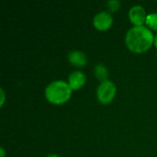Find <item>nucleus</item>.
<instances>
[{"mask_svg": "<svg viewBox=\"0 0 157 157\" xmlns=\"http://www.w3.org/2000/svg\"><path fill=\"white\" fill-rule=\"evenodd\" d=\"M0 152H1V154H0V157H5V155H6V152H5V149H4L3 147H1V148H0Z\"/></svg>", "mask_w": 157, "mask_h": 157, "instance_id": "nucleus-12", "label": "nucleus"}, {"mask_svg": "<svg viewBox=\"0 0 157 157\" xmlns=\"http://www.w3.org/2000/svg\"><path fill=\"white\" fill-rule=\"evenodd\" d=\"M107 6H108V9L110 12H115V11H117V10L120 9V7H121V2L118 1V0H110V1H108Z\"/></svg>", "mask_w": 157, "mask_h": 157, "instance_id": "nucleus-10", "label": "nucleus"}, {"mask_svg": "<svg viewBox=\"0 0 157 157\" xmlns=\"http://www.w3.org/2000/svg\"><path fill=\"white\" fill-rule=\"evenodd\" d=\"M116 92L117 88L115 84L109 80H106L104 82H101L98 86L97 90V97L101 104L107 105L113 100Z\"/></svg>", "mask_w": 157, "mask_h": 157, "instance_id": "nucleus-3", "label": "nucleus"}, {"mask_svg": "<svg viewBox=\"0 0 157 157\" xmlns=\"http://www.w3.org/2000/svg\"><path fill=\"white\" fill-rule=\"evenodd\" d=\"M155 46L156 47L157 49V35L155 36Z\"/></svg>", "mask_w": 157, "mask_h": 157, "instance_id": "nucleus-14", "label": "nucleus"}, {"mask_svg": "<svg viewBox=\"0 0 157 157\" xmlns=\"http://www.w3.org/2000/svg\"><path fill=\"white\" fill-rule=\"evenodd\" d=\"M86 78L84 73L80 71L73 72L68 78V85L72 90H78L82 88L86 84Z\"/></svg>", "mask_w": 157, "mask_h": 157, "instance_id": "nucleus-6", "label": "nucleus"}, {"mask_svg": "<svg viewBox=\"0 0 157 157\" xmlns=\"http://www.w3.org/2000/svg\"><path fill=\"white\" fill-rule=\"evenodd\" d=\"M155 42L153 32L144 26L133 27L130 29L125 37L127 48L135 53L147 52Z\"/></svg>", "mask_w": 157, "mask_h": 157, "instance_id": "nucleus-1", "label": "nucleus"}, {"mask_svg": "<svg viewBox=\"0 0 157 157\" xmlns=\"http://www.w3.org/2000/svg\"><path fill=\"white\" fill-rule=\"evenodd\" d=\"M72 91L66 82L58 80L47 86L45 88V98L53 105H63L70 99Z\"/></svg>", "mask_w": 157, "mask_h": 157, "instance_id": "nucleus-2", "label": "nucleus"}, {"mask_svg": "<svg viewBox=\"0 0 157 157\" xmlns=\"http://www.w3.org/2000/svg\"><path fill=\"white\" fill-rule=\"evenodd\" d=\"M95 75L98 80H100L101 82H104V81L108 80L107 78L109 76V71L104 64L98 63L95 67Z\"/></svg>", "mask_w": 157, "mask_h": 157, "instance_id": "nucleus-8", "label": "nucleus"}, {"mask_svg": "<svg viewBox=\"0 0 157 157\" xmlns=\"http://www.w3.org/2000/svg\"><path fill=\"white\" fill-rule=\"evenodd\" d=\"M129 17L134 27H139L145 23L147 15L142 6H134L129 11Z\"/></svg>", "mask_w": 157, "mask_h": 157, "instance_id": "nucleus-5", "label": "nucleus"}, {"mask_svg": "<svg viewBox=\"0 0 157 157\" xmlns=\"http://www.w3.org/2000/svg\"><path fill=\"white\" fill-rule=\"evenodd\" d=\"M145 23L150 29L157 30V13H151L147 15Z\"/></svg>", "mask_w": 157, "mask_h": 157, "instance_id": "nucleus-9", "label": "nucleus"}, {"mask_svg": "<svg viewBox=\"0 0 157 157\" xmlns=\"http://www.w3.org/2000/svg\"><path fill=\"white\" fill-rule=\"evenodd\" d=\"M68 61L71 64L76 67H84L87 63V57L83 52L74 50L69 52Z\"/></svg>", "mask_w": 157, "mask_h": 157, "instance_id": "nucleus-7", "label": "nucleus"}, {"mask_svg": "<svg viewBox=\"0 0 157 157\" xmlns=\"http://www.w3.org/2000/svg\"><path fill=\"white\" fill-rule=\"evenodd\" d=\"M46 157H59L57 155H54V154H51V155H48Z\"/></svg>", "mask_w": 157, "mask_h": 157, "instance_id": "nucleus-13", "label": "nucleus"}, {"mask_svg": "<svg viewBox=\"0 0 157 157\" xmlns=\"http://www.w3.org/2000/svg\"><path fill=\"white\" fill-rule=\"evenodd\" d=\"M113 23V18L109 12L101 11L98 13L94 19H93V25L94 27L100 31L108 30Z\"/></svg>", "mask_w": 157, "mask_h": 157, "instance_id": "nucleus-4", "label": "nucleus"}, {"mask_svg": "<svg viewBox=\"0 0 157 157\" xmlns=\"http://www.w3.org/2000/svg\"><path fill=\"white\" fill-rule=\"evenodd\" d=\"M1 98H2V100H1V104H0V107L2 108L4 103H5V92H4V89L1 88Z\"/></svg>", "mask_w": 157, "mask_h": 157, "instance_id": "nucleus-11", "label": "nucleus"}]
</instances>
